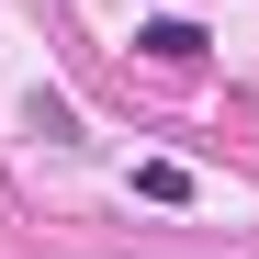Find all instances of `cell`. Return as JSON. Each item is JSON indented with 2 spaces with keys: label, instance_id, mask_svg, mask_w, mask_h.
Returning a JSON list of instances; mask_svg holds the SVG:
<instances>
[{
  "label": "cell",
  "instance_id": "6da1fadb",
  "mask_svg": "<svg viewBox=\"0 0 259 259\" xmlns=\"http://www.w3.org/2000/svg\"><path fill=\"white\" fill-rule=\"evenodd\" d=\"M136 57H147V68H192V57H203V23H181V12L136 23Z\"/></svg>",
  "mask_w": 259,
  "mask_h": 259
},
{
  "label": "cell",
  "instance_id": "7a4b0ae2",
  "mask_svg": "<svg viewBox=\"0 0 259 259\" xmlns=\"http://www.w3.org/2000/svg\"><path fill=\"white\" fill-rule=\"evenodd\" d=\"M23 124H34L46 147H79V102H68V91H46V79L23 91Z\"/></svg>",
  "mask_w": 259,
  "mask_h": 259
},
{
  "label": "cell",
  "instance_id": "3957f363",
  "mask_svg": "<svg viewBox=\"0 0 259 259\" xmlns=\"http://www.w3.org/2000/svg\"><path fill=\"white\" fill-rule=\"evenodd\" d=\"M136 192H147V203H192V169H181V158H147Z\"/></svg>",
  "mask_w": 259,
  "mask_h": 259
}]
</instances>
